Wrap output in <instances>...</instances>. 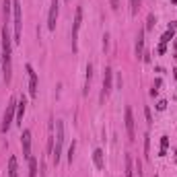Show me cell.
I'll return each mask as SVG.
<instances>
[{
  "mask_svg": "<svg viewBox=\"0 0 177 177\" xmlns=\"http://www.w3.org/2000/svg\"><path fill=\"white\" fill-rule=\"evenodd\" d=\"M56 142H54V152H52V161L54 165L60 163V157H62V146H64V122L62 120H56Z\"/></svg>",
  "mask_w": 177,
  "mask_h": 177,
  "instance_id": "cell-3",
  "label": "cell"
},
{
  "mask_svg": "<svg viewBox=\"0 0 177 177\" xmlns=\"http://www.w3.org/2000/svg\"><path fill=\"white\" fill-rule=\"evenodd\" d=\"M167 148H169V136H161V150H159V157H167Z\"/></svg>",
  "mask_w": 177,
  "mask_h": 177,
  "instance_id": "cell-15",
  "label": "cell"
},
{
  "mask_svg": "<svg viewBox=\"0 0 177 177\" xmlns=\"http://www.w3.org/2000/svg\"><path fill=\"white\" fill-rule=\"evenodd\" d=\"M154 25H157V17L150 12V15H148V21H146V29H144V31H152Z\"/></svg>",
  "mask_w": 177,
  "mask_h": 177,
  "instance_id": "cell-19",
  "label": "cell"
},
{
  "mask_svg": "<svg viewBox=\"0 0 177 177\" xmlns=\"http://www.w3.org/2000/svg\"><path fill=\"white\" fill-rule=\"evenodd\" d=\"M171 39H173V29H169V31H167V33L161 37V43H169Z\"/></svg>",
  "mask_w": 177,
  "mask_h": 177,
  "instance_id": "cell-23",
  "label": "cell"
},
{
  "mask_svg": "<svg viewBox=\"0 0 177 177\" xmlns=\"http://www.w3.org/2000/svg\"><path fill=\"white\" fill-rule=\"evenodd\" d=\"M161 84H163V80H161V78L154 80V88H157V91H159V86H161Z\"/></svg>",
  "mask_w": 177,
  "mask_h": 177,
  "instance_id": "cell-31",
  "label": "cell"
},
{
  "mask_svg": "<svg viewBox=\"0 0 177 177\" xmlns=\"http://www.w3.org/2000/svg\"><path fill=\"white\" fill-rule=\"evenodd\" d=\"M80 25H82V6L76 8L74 23H72V52H78V31H80Z\"/></svg>",
  "mask_w": 177,
  "mask_h": 177,
  "instance_id": "cell-4",
  "label": "cell"
},
{
  "mask_svg": "<svg viewBox=\"0 0 177 177\" xmlns=\"http://www.w3.org/2000/svg\"><path fill=\"white\" fill-rule=\"evenodd\" d=\"M130 8H132V15H138V8H140V0H130Z\"/></svg>",
  "mask_w": 177,
  "mask_h": 177,
  "instance_id": "cell-21",
  "label": "cell"
},
{
  "mask_svg": "<svg viewBox=\"0 0 177 177\" xmlns=\"http://www.w3.org/2000/svg\"><path fill=\"white\" fill-rule=\"evenodd\" d=\"M91 78H93V64H86V84H84V95L88 93V86H91Z\"/></svg>",
  "mask_w": 177,
  "mask_h": 177,
  "instance_id": "cell-16",
  "label": "cell"
},
{
  "mask_svg": "<svg viewBox=\"0 0 177 177\" xmlns=\"http://www.w3.org/2000/svg\"><path fill=\"white\" fill-rule=\"evenodd\" d=\"M74 148H76V142H72L68 146V163H72V157H74Z\"/></svg>",
  "mask_w": 177,
  "mask_h": 177,
  "instance_id": "cell-25",
  "label": "cell"
},
{
  "mask_svg": "<svg viewBox=\"0 0 177 177\" xmlns=\"http://www.w3.org/2000/svg\"><path fill=\"white\" fill-rule=\"evenodd\" d=\"M12 21H15V37L12 41L15 43H21L23 39V10H21V2L19 0H12Z\"/></svg>",
  "mask_w": 177,
  "mask_h": 177,
  "instance_id": "cell-2",
  "label": "cell"
},
{
  "mask_svg": "<svg viewBox=\"0 0 177 177\" xmlns=\"http://www.w3.org/2000/svg\"><path fill=\"white\" fill-rule=\"evenodd\" d=\"M136 171H138V177H142V163L136 161Z\"/></svg>",
  "mask_w": 177,
  "mask_h": 177,
  "instance_id": "cell-30",
  "label": "cell"
},
{
  "mask_svg": "<svg viewBox=\"0 0 177 177\" xmlns=\"http://www.w3.org/2000/svg\"><path fill=\"white\" fill-rule=\"evenodd\" d=\"M58 8H60V4H58V0H52V6H50V15H48V29H50V31H54V29H56V19H58Z\"/></svg>",
  "mask_w": 177,
  "mask_h": 177,
  "instance_id": "cell-8",
  "label": "cell"
},
{
  "mask_svg": "<svg viewBox=\"0 0 177 177\" xmlns=\"http://www.w3.org/2000/svg\"><path fill=\"white\" fill-rule=\"evenodd\" d=\"M136 56L138 58L144 56V29L138 31V37H136Z\"/></svg>",
  "mask_w": 177,
  "mask_h": 177,
  "instance_id": "cell-13",
  "label": "cell"
},
{
  "mask_svg": "<svg viewBox=\"0 0 177 177\" xmlns=\"http://www.w3.org/2000/svg\"><path fill=\"white\" fill-rule=\"evenodd\" d=\"M126 132H128V138L134 140V115H132L130 107H126Z\"/></svg>",
  "mask_w": 177,
  "mask_h": 177,
  "instance_id": "cell-10",
  "label": "cell"
},
{
  "mask_svg": "<svg viewBox=\"0 0 177 177\" xmlns=\"http://www.w3.org/2000/svg\"><path fill=\"white\" fill-rule=\"evenodd\" d=\"M8 177H19V165H17V157L8 159Z\"/></svg>",
  "mask_w": 177,
  "mask_h": 177,
  "instance_id": "cell-14",
  "label": "cell"
},
{
  "mask_svg": "<svg viewBox=\"0 0 177 177\" xmlns=\"http://www.w3.org/2000/svg\"><path fill=\"white\" fill-rule=\"evenodd\" d=\"M12 4V0H4V23H8V15H10V6Z\"/></svg>",
  "mask_w": 177,
  "mask_h": 177,
  "instance_id": "cell-20",
  "label": "cell"
},
{
  "mask_svg": "<svg viewBox=\"0 0 177 177\" xmlns=\"http://www.w3.org/2000/svg\"><path fill=\"white\" fill-rule=\"evenodd\" d=\"M144 154H146V157H150V136H148V134L144 136Z\"/></svg>",
  "mask_w": 177,
  "mask_h": 177,
  "instance_id": "cell-22",
  "label": "cell"
},
{
  "mask_svg": "<svg viewBox=\"0 0 177 177\" xmlns=\"http://www.w3.org/2000/svg\"><path fill=\"white\" fill-rule=\"evenodd\" d=\"M21 144H23V157L29 159V157H31V132H29V130H23Z\"/></svg>",
  "mask_w": 177,
  "mask_h": 177,
  "instance_id": "cell-9",
  "label": "cell"
},
{
  "mask_svg": "<svg viewBox=\"0 0 177 177\" xmlns=\"http://www.w3.org/2000/svg\"><path fill=\"white\" fill-rule=\"evenodd\" d=\"M109 4H111L113 10H118V8H120V0H109Z\"/></svg>",
  "mask_w": 177,
  "mask_h": 177,
  "instance_id": "cell-28",
  "label": "cell"
},
{
  "mask_svg": "<svg viewBox=\"0 0 177 177\" xmlns=\"http://www.w3.org/2000/svg\"><path fill=\"white\" fill-rule=\"evenodd\" d=\"M29 177H37V161L29 157Z\"/></svg>",
  "mask_w": 177,
  "mask_h": 177,
  "instance_id": "cell-18",
  "label": "cell"
},
{
  "mask_svg": "<svg viewBox=\"0 0 177 177\" xmlns=\"http://www.w3.org/2000/svg\"><path fill=\"white\" fill-rule=\"evenodd\" d=\"M25 105H27L25 97H21V99L17 101V124H19V126H23V115H25Z\"/></svg>",
  "mask_w": 177,
  "mask_h": 177,
  "instance_id": "cell-11",
  "label": "cell"
},
{
  "mask_svg": "<svg viewBox=\"0 0 177 177\" xmlns=\"http://www.w3.org/2000/svg\"><path fill=\"white\" fill-rule=\"evenodd\" d=\"M157 52H159V54H165V52H167V43H159Z\"/></svg>",
  "mask_w": 177,
  "mask_h": 177,
  "instance_id": "cell-27",
  "label": "cell"
},
{
  "mask_svg": "<svg viewBox=\"0 0 177 177\" xmlns=\"http://www.w3.org/2000/svg\"><path fill=\"white\" fill-rule=\"evenodd\" d=\"M15 113H17V99H10L8 101V105H6V111H4V120H2V130L4 134L8 132V128H10V124H12V118H15Z\"/></svg>",
  "mask_w": 177,
  "mask_h": 177,
  "instance_id": "cell-5",
  "label": "cell"
},
{
  "mask_svg": "<svg viewBox=\"0 0 177 177\" xmlns=\"http://www.w3.org/2000/svg\"><path fill=\"white\" fill-rule=\"evenodd\" d=\"M93 163H95V167L101 171V169H105V159H103V150L101 148H97L95 152H93Z\"/></svg>",
  "mask_w": 177,
  "mask_h": 177,
  "instance_id": "cell-12",
  "label": "cell"
},
{
  "mask_svg": "<svg viewBox=\"0 0 177 177\" xmlns=\"http://www.w3.org/2000/svg\"><path fill=\"white\" fill-rule=\"evenodd\" d=\"M0 39H2V74H4V82L8 84L10 78H12V37L8 33V27L4 25L2 27V33H0Z\"/></svg>",
  "mask_w": 177,
  "mask_h": 177,
  "instance_id": "cell-1",
  "label": "cell"
},
{
  "mask_svg": "<svg viewBox=\"0 0 177 177\" xmlns=\"http://www.w3.org/2000/svg\"><path fill=\"white\" fill-rule=\"evenodd\" d=\"M27 74H29V95L35 99L37 97V72L33 70L31 64H27Z\"/></svg>",
  "mask_w": 177,
  "mask_h": 177,
  "instance_id": "cell-7",
  "label": "cell"
},
{
  "mask_svg": "<svg viewBox=\"0 0 177 177\" xmlns=\"http://www.w3.org/2000/svg\"><path fill=\"white\" fill-rule=\"evenodd\" d=\"M107 46H109V35L105 33L103 35V50H107Z\"/></svg>",
  "mask_w": 177,
  "mask_h": 177,
  "instance_id": "cell-29",
  "label": "cell"
},
{
  "mask_svg": "<svg viewBox=\"0 0 177 177\" xmlns=\"http://www.w3.org/2000/svg\"><path fill=\"white\" fill-rule=\"evenodd\" d=\"M157 109H159V111H165V109H167V101H165V99H161V101L157 103Z\"/></svg>",
  "mask_w": 177,
  "mask_h": 177,
  "instance_id": "cell-26",
  "label": "cell"
},
{
  "mask_svg": "<svg viewBox=\"0 0 177 177\" xmlns=\"http://www.w3.org/2000/svg\"><path fill=\"white\" fill-rule=\"evenodd\" d=\"M111 78H113V70L109 68V66H105V74H103V88H101V97H99V101H101V103H105V99H107L109 91H111Z\"/></svg>",
  "mask_w": 177,
  "mask_h": 177,
  "instance_id": "cell-6",
  "label": "cell"
},
{
  "mask_svg": "<svg viewBox=\"0 0 177 177\" xmlns=\"http://www.w3.org/2000/svg\"><path fill=\"white\" fill-rule=\"evenodd\" d=\"M144 118H146V124L150 126V124H152V113H150V107H144Z\"/></svg>",
  "mask_w": 177,
  "mask_h": 177,
  "instance_id": "cell-24",
  "label": "cell"
},
{
  "mask_svg": "<svg viewBox=\"0 0 177 177\" xmlns=\"http://www.w3.org/2000/svg\"><path fill=\"white\" fill-rule=\"evenodd\" d=\"M124 175H126V177H134V169H132V157H130V154L126 157V171H124Z\"/></svg>",
  "mask_w": 177,
  "mask_h": 177,
  "instance_id": "cell-17",
  "label": "cell"
}]
</instances>
